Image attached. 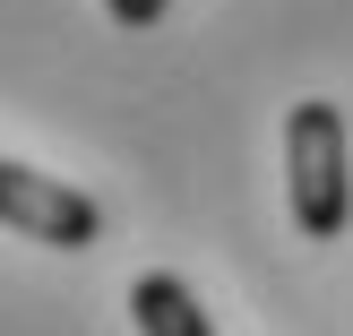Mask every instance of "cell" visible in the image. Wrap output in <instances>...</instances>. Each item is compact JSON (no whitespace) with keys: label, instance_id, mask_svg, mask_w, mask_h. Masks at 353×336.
Wrapping results in <instances>:
<instances>
[{"label":"cell","instance_id":"cell-2","mask_svg":"<svg viewBox=\"0 0 353 336\" xmlns=\"http://www.w3.org/2000/svg\"><path fill=\"white\" fill-rule=\"evenodd\" d=\"M0 224L26 241H43V250H95L103 241V207L86 199V190L52 181V172L17 164V155H0Z\"/></svg>","mask_w":353,"mask_h":336},{"label":"cell","instance_id":"cell-4","mask_svg":"<svg viewBox=\"0 0 353 336\" xmlns=\"http://www.w3.org/2000/svg\"><path fill=\"white\" fill-rule=\"evenodd\" d=\"M103 9H112V26L147 34V26H164V9H172V0H103Z\"/></svg>","mask_w":353,"mask_h":336},{"label":"cell","instance_id":"cell-3","mask_svg":"<svg viewBox=\"0 0 353 336\" xmlns=\"http://www.w3.org/2000/svg\"><path fill=\"white\" fill-rule=\"evenodd\" d=\"M130 319H138V336H216L207 310H199V293H190L181 276H164V268L130 285Z\"/></svg>","mask_w":353,"mask_h":336},{"label":"cell","instance_id":"cell-1","mask_svg":"<svg viewBox=\"0 0 353 336\" xmlns=\"http://www.w3.org/2000/svg\"><path fill=\"white\" fill-rule=\"evenodd\" d=\"M285 199L310 241H336L353 224V155H345V112L327 95L285 112Z\"/></svg>","mask_w":353,"mask_h":336}]
</instances>
